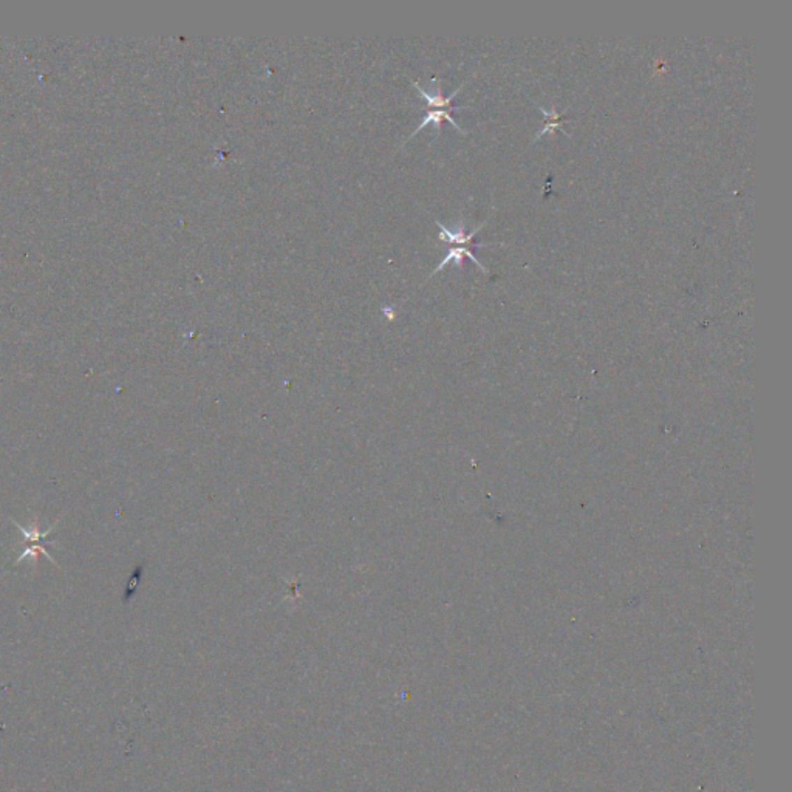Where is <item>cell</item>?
Wrapping results in <instances>:
<instances>
[{
  "instance_id": "6da1fadb",
  "label": "cell",
  "mask_w": 792,
  "mask_h": 792,
  "mask_svg": "<svg viewBox=\"0 0 792 792\" xmlns=\"http://www.w3.org/2000/svg\"><path fill=\"white\" fill-rule=\"evenodd\" d=\"M435 223H437V226L440 228V235H438V239H440L441 242L449 243V244H455V247H467V248H471V249H474V248L494 247V244H495V243H483V242H478V243H477V242H474L475 234H477V233L480 231V229L486 225V223H481L480 226L474 228V231H472L471 234H466L463 219H460L458 225H457L455 229H453V231H452V229H449V228H446L441 221L435 220Z\"/></svg>"
},
{
  "instance_id": "7a4b0ae2",
  "label": "cell",
  "mask_w": 792,
  "mask_h": 792,
  "mask_svg": "<svg viewBox=\"0 0 792 792\" xmlns=\"http://www.w3.org/2000/svg\"><path fill=\"white\" fill-rule=\"evenodd\" d=\"M412 84H413V87L421 93V96L424 98V101H426L429 110H430V109H446V110L455 112V110L469 109V105H452L453 98H455V96L458 95V91L462 90L463 85H462V87H458L455 91H453L450 96L444 98V96H443V90H441L440 85H437V87H435V93H429V91L424 90L418 82H412Z\"/></svg>"
},
{
  "instance_id": "3957f363",
  "label": "cell",
  "mask_w": 792,
  "mask_h": 792,
  "mask_svg": "<svg viewBox=\"0 0 792 792\" xmlns=\"http://www.w3.org/2000/svg\"><path fill=\"white\" fill-rule=\"evenodd\" d=\"M17 528H19L20 532H22V534H24V538H25V542H27V546H25V550H24V552H22V556H20V557L17 559V564H19V562L22 560V559L30 556V554H38V552L45 554V556H47L48 559H52V556H50V552L45 551V545L48 543L50 532H52L54 528H52L50 531H45V532H39L36 528H34L33 531H28V529H25L24 527H20V525H17ZM52 560H53V559H52ZM53 562H54V560H53Z\"/></svg>"
},
{
  "instance_id": "277c9868",
  "label": "cell",
  "mask_w": 792,
  "mask_h": 792,
  "mask_svg": "<svg viewBox=\"0 0 792 792\" xmlns=\"http://www.w3.org/2000/svg\"><path fill=\"white\" fill-rule=\"evenodd\" d=\"M450 112H452V110H446V109H430V110H429V112L426 113V117H424V118H423L421 124H420L418 127H416V129H415V131L412 132V135H410V136H409L407 141H409L410 138H412V136H415V133H418V132L421 131V129H423V127H426L427 124H434V126H435V131H437V133H438V135H440V132H441V122H443L444 119H446V121H449V122H450V124H452L453 127H455V129H457V131H458L460 133L466 135V133H467V131H464V129H462V127H460V126L457 124V121L452 118Z\"/></svg>"
},
{
  "instance_id": "5b68a950",
  "label": "cell",
  "mask_w": 792,
  "mask_h": 792,
  "mask_svg": "<svg viewBox=\"0 0 792 792\" xmlns=\"http://www.w3.org/2000/svg\"><path fill=\"white\" fill-rule=\"evenodd\" d=\"M464 257H469V258H471V261H472V262H474L475 265H477V266H478V268H481V270H483V271L486 272V274H489V270L486 268V266H485L483 263H481V262L478 261V258H477V257H475V256H474V253H472V249H471V248H467V247H452V248H449V253H448V256H446V257L443 258V261H441V263L437 266V268L434 270V272H432V274H430V277H432V276H435L438 271L443 270V268H444V266H446V265H448V263H450V262H453V263H455V265H458V266H460V268H462V266H463V258H464Z\"/></svg>"
},
{
  "instance_id": "8992f818",
  "label": "cell",
  "mask_w": 792,
  "mask_h": 792,
  "mask_svg": "<svg viewBox=\"0 0 792 792\" xmlns=\"http://www.w3.org/2000/svg\"><path fill=\"white\" fill-rule=\"evenodd\" d=\"M538 109H540V112L543 113L545 124H543L542 131H540V132L537 133L536 138L532 140V142H536L538 138H542V136H543L545 133H552V135H554L557 131L564 133V135L566 136V138H570V133H566V132L564 131V127H562V122H564L565 118L562 117V113H559V112L556 110V107H552L551 110H546L545 107L538 105Z\"/></svg>"
}]
</instances>
